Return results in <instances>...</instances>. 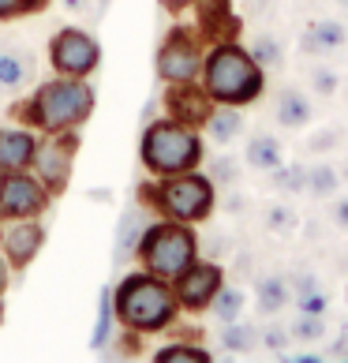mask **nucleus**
Segmentation results:
<instances>
[{"label": "nucleus", "mask_w": 348, "mask_h": 363, "mask_svg": "<svg viewBox=\"0 0 348 363\" xmlns=\"http://www.w3.org/2000/svg\"><path fill=\"white\" fill-rule=\"evenodd\" d=\"M0 318H4V289H0Z\"/></svg>", "instance_id": "nucleus-41"}, {"label": "nucleus", "mask_w": 348, "mask_h": 363, "mask_svg": "<svg viewBox=\"0 0 348 363\" xmlns=\"http://www.w3.org/2000/svg\"><path fill=\"white\" fill-rule=\"evenodd\" d=\"M262 345L270 348V352H281V348L288 345V330L285 326H266L262 330Z\"/></svg>", "instance_id": "nucleus-36"}, {"label": "nucleus", "mask_w": 348, "mask_h": 363, "mask_svg": "<svg viewBox=\"0 0 348 363\" xmlns=\"http://www.w3.org/2000/svg\"><path fill=\"white\" fill-rule=\"evenodd\" d=\"M266 221H270V228H274V233H288V228L296 225V213H292V210H285V206H274L270 213H266Z\"/></svg>", "instance_id": "nucleus-33"}, {"label": "nucleus", "mask_w": 348, "mask_h": 363, "mask_svg": "<svg viewBox=\"0 0 348 363\" xmlns=\"http://www.w3.org/2000/svg\"><path fill=\"white\" fill-rule=\"evenodd\" d=\"M259 341V333L251 326H240V322H225V333H221V345L229 348V352H247L251 345Z\"/></svg>", "instance_id": "nucleus-26"}, {"label": "nucleus", "mask_w": 348, "mask_h": 363, "mask_svg": "<svg viewBox=\"0 0 348 363\" xmlns=\"http://www.w3.org/2000/svg\"><path fill=\"white\" fill-rule=\"evenodd\" d=\"M157 359H162V363H187V359L206 363L210 356L203 352V348H165V352H157Z\"/></svg>", "instance_id": "nucleus-31"}, {"label": "nucleus", "mask_w": 348, "mask_h": 363, "mask_svg": "<svg viewBox=\"0 0 348 363\" xmlns=\"http://www.w3.org/2000/svg\"><path fill=\"white\" fill-rule=\"evenodd\" d=\"M274 180H277L281 191H300V187L307 184V169L303 165H277Z\"/></svg>", "instance_id": "nucleus-29"}, {"label": "nucleus", "mask_w": 348, "mask_h": 363, "mask_svg": "<svg viewBox=\"0 0 348 363\" xmlns=\"http://www.w3.org/2000/svg\"><path fill=\"white\" fill-rule=\"evenodd\" d=\"M113 303H116V315L124 318L131 330H142V333L165 330L172 322V315H176L172 292L162 285V277H154V274H128L120 281Z\"/></svg>", "instance_id": "nucleus-2"}, {"label": "nucleus", "mask_w": 348, "mask_h": 363, "mask_svg": "<svg viewBox=\"0 0 348 363\" xmlns=\"http://www.w3.org/2000/svg\"><path fill=\"white\" fill-rule=\"evenodd\" d=\"M109 322H113V292H101V303H98V326L90 333V345L101 348L109 341Z\"/></svg>", "instance_id": "nucleus-28"}, {"label": "nucleus", "mask_w": 348, "mask_h": 363, "mask_svg": "<svg viewBox=\"0 0 348 363\" xmlns=\"http://www.w3.org/2000/svg\"><path fill=\"white\" fill-rule=\"evenodd\" d=\"M23 75H26L23 60L11 57V52H0V86H19Z\"/></svg>", "instance_id": "nucleus-30"}, {"label": "nucleus", "mask_w": 348, "mask_h": 363, "mask_svg": "<svg viewBox=\"0 0 348 363\" xmlns=\"http://www.w3.org/2000/svg\"><path fill=\"white\" fill-rule=\"evenodd\" d=\"M157 72H162V79H169V83H187V79H195L198 72V45L195 38L187 30H172L165 49L157 52Z\"/></svg>", "instance_id": "nucleus-9"}, {"label": "nucleus", "mask_w": 348, "mask_h": 363, "mask_svg": "<svg viewBox=\"0 0 348 363\" xmlns=\"http://www.w3.org/2000/svg\"><path fill=\"white\" fill-rule=\"evenodd\" d=\"M94 109V90L83 83V79H57V83H45L34 94L30 101V120L42 131H64L75 128L79 120H86Z\"/></svg>", "instance_id": "nucleus-4"}, {"label": "nucleus", "mask_w": 348, "mask_h": 363, "mask_svg": "<svg viewBox=\"0 0 348 363\" xmlns=\"http://www.w3.org/2000/svg\"><path fill=\"white\" fill-rule=\"evenodd\" d=\"M337 225L348 233V199H344V203H337Z\"/></svg>", "instance_id": "nucleus-38"}, {"label": "nucleus", "mask_w": 348, "mask_h": 363, "mask_svg": "<svg viewBox=\"0 0 348 363\" xmlns=\"http://www.w3.org/2000/svg\"><path fill=\"white\" fill-rule=\"evenodd\" d=\"M213 315H218V322H236L240 311H244V292L240 289H218V296H213Z\"/></svg>", "instance_id": "nucleus-23"}, {"label": "nucleus", "mask_w": 348, "mask_h": 363, "mask_svg": "<svg viewBox=\"0 0 348 363\" xmlns=\"http://www.w3.org/2000/svg\"><path fill=\"white\" fill-rule=\"evenodd\" d=\"M259 307H262V315H277L281 307L288 303V285L281 277H262L259 281Z\"/></svg>", "instance_id": "nucleus-20"}, {"label": "nucleus", "mask_w": 348, "mask_h": 363, "mask_svg": "<svg viewBox=\"0 0 348 363\" xmlns=\"http://www.w3.org/2000/svg\"><path fill=\"white\" fill-rule=\"evenodd\" d=\"M38 143L19 128H0V172H19L34 161Z\"/></svg>", "instance_id": "nucleus-14"}, {"label": "nucleus", "mask_w": 348, "mask_h": 363, "mask_svg": "<svg viewBox=\"0 0 348 363\" xmlns=\"http://www.w3.org/2000/svg\"><path fill=\"white\" fill-rule=\"evenodd\" d=\"M337 172H333V165H315L311 172H307V191H311V195H318V199H326V195H333V191H337Z\"/></svg>", "instance_id": "nucleus-25"}, {"label": "nucleus", "mask_w": 348, "mask_h": 363, "mask_svg": "<svg viewBox=\"0 0 348 363\" xmlns=\"http://www.w3.org/2000/svg\"><path fill=\"white\" fill-rule=\"evenodd\" d=\"M45 244V233H42V225H30V221H23V225H11L8 228V236H4V251H8V262L11 266H26L38 255V247Z\"/></svg>", "instance_id": "nucleus-15"}, {"label": "nucleus", "mask_w": 348, "mask_h": 363, "mask_svg": "<svg viewBox=\"0 0 348 363\" xmlns=\"http://www.w3.org/2000/svg\"><path fill=\"white\" fill-rule=\"evenodd\" d=\"M150 195L176 221H203L213 210V184L206 177H191V172H176L169 184L154 187Z\"/></svg>", "instance_id": "nucleus-6"}, {"label": "nucleus", "mask_w": 348, "mask_h": 363, "mask_svg": "<svg viewBox=\"0 0 348 363\" xmlns=\"http://www.w3.org/2000/svg\"><path fill=\"white\" fill-rule=\"evenodd\" d=\"M210 139L213 143H232L240 135V128H244V116L236 109H221V113H210Z\"/></svg>", "instance_id": "nucleus-21"}, {"label": "nucleus", "mask_w": 348, "mask_h": 363, "mask_svg": "<svg viewBox=\"0 0 348 363\" xmlns=\"http://www.w3.org/2000/svg\"><path fill=\"white\" fill-rule=\"evenodd\" d=\"M206 94L221 105H244L262 94V68L251 60V52L236 49L232 42H221L206 57Z\"/></svg>", "instance_id": "nucleus-1"}, {"label": "nucleus", "mask_w": 348, "mask_h": 363, "mask_svg": "<svg viewBox=\"0 0 348 363\" xmlns=\"http://www.w3.org/2000/svg\"><path fill=\"white\" fill-rule=\"evenodd\" d=\"M344 180H348V165H344Z\"/></svg>", "instance_id": "nucleus-42"}, {"label": "nucleus", "mask_w": 348, "mask_h": 363, "mask_svg": "<svg viewBox=\"0 0 348 363\" xmlns=\"http://www.w3.org/2000/svg\"><path fill=\"white\" fill-rule=\"evenodd\" d=\"M142 225H146V213H142V210H128L124 218H120V236H116V259H128V247H139Z\"/></svg>", "instance_id": "nucleus-19"}, {"label": "nucleus", "mask_w": 348, "mask_h": 363, "mask_svg": "<svg viewBox=\"0 0 348 363\" xmlns=\"http://www.w3.org/2000/svg\"><path fill=\"white\" fill-rule=\"evenodd\" d=\"M218 289H221V270H218V266H213V262H191L180 274L176 296H180L184 307L203 311V307H210L213 296H218Z\"/></svg>", "instance_id": "nucleus-10"}, {"label": "nucleus", "mask_w": 348, "mask_h": 363, "mask_svg": "<svg viewBox=\"0 0 348 363\" xmlns=\"http://www.w3.org/2000/svg\"><path fill=\"white\" fill-rule=\"evenodd\" d=\"M311 86H315L318 94H333V90H337V72L315 68V72H311Z\"/></svg>", "instance_id": "nucleus-34"}, {"label": "nucleus", "mask_w": 348, "mask_h": 363, "mask_svg": "<svg viewBox=\"0 0 348 363\" xmlns=\"http://www.w3.org/2000/svg\"><path fill=\"white\" fill-rule=\"evenodd\" d=\"M322 333H326V318L322 315L300 311L296 322H292V330H288V337H296V341H318Z\"/></svg>", "instance_id": "nucleus-24"}, {"label": "nucleus", "mask_w": 348, "mask_h": 363, "mask_svg": "<svg viewBox=\"0 0 348 363\" xmlns=\"http://www.w3.org/2000/svg\"><path fill=\"white\" fill-rule=\"evenodd\" d=\"M344 45V26L322 19V23H311L303 30V52H333Z\"/></svg>", "instance_id": "nucleus-16"}, {"label": "nucleus", "mask_w": 348, "mask_h": 363, "mask_svg": "<svg viewBox=\"0 0 348 363\" xmlns=\"http://www.w3.org/2000/svg\"><path fill=\"white\" fill-rule=\"evenodd\" d=\"M213 180L232 184L236 180V161L232 157H218V161H213Z\"/></svg>", "instance_id": "nucleus-37"}, {"label": "nucleus", "mask_w": 348, "mask_h": 363, "mask_svg": "<svg viewBox=\"0 0 348 363\" xmlns=\"http://www.w3.org/2000/svg\"><path fill=\"white\" fill-rule=\"evenodd\" d=\"M45 0H0V19H11V16H23V11H34L42 8Z\"/></svg>", "instance_id": "nucleus-32"}, {"label": "nucleus", "mask_w": 348, "mask_h": 363, "mask_svg": "<svg viewBox=\"0 0 348 363\" xmlns=\"http://www.w3.org/2000/svg\"><path fill=\"white\" fill-rule=\"evenodd\" d=\"M296 307H300V311H315V315L326 311V296L318 292V281L311 274L296 277Z\"/></svg>", "instance_id": "nucleus-22"}, {"label": "nucleus", "mask_w": 348, "mask_h": 363, "mask_svg": "<svg viewBox=\"0 0 348 363\" xmlns=\"http://www.w3.org/2000/svg\"><path fill=\"white\" fill-rule=\"evenodd\" d=\"M203 157V143H198L195 128L180 124V120H157L142 135V165L157 172V177H176L198 165Z\"/></svg>", "instance_id": "nucleus-3"}, {"label": "nucleus", "mask_w": 348, "mask_h": 363, "mask_svg": "<svg viewBox=\"0 0 348 363\" xmlns=\"http://www.w3.org/2000/svg\"><path fill=\"white\" fill-rule=\"evenodd\" d=\"M247 161L262 172H274L281 165V143L274 135H255L251 146H247Z\"/></svg>", "instance_id": "nucleus-18"}, {"label": "nucleus", "mask_w": 348, "mask_h": 363, "mask_svg": "<svg viewBox=\"0 0 348 363\" xmlns=\"http://www.w3.org/2000/svg\"><path fill=\"white\" fill-rule=\"evenodd\" d=\"M247 4H251V8H262V4H270V0H247Z\"/></svg>", "instance_id": "nucleus-40"}, {"label": "nucleus", "mask_w": 348, "mask_h": 363, "mask_svg": "<svg viewBox=\"0 0 348 363\" xmlns=\"http://www.w3.org/2000/svg\"><path fill=\"white\" fill-rule=\"evenodd\" d=\"M162 4H165L169 11H180V8H187V4H191V0H162Z\"/></svg>", "instance_id": "nucleus-39"}, {"label": "nucleus", "mask_w": 348, "mask_h": 363, "mask_svg": "<svg viewBox=\"0 0 348 363\" xmlns=\"http://www.w3.org/2000/svg\"><path fill=\"white\" fill-rule=\"evenodd\" d=\"M139 255L154 277H180L195 262V236L184 225H150L139 240Z\"/></svg>", "instance_id": "nucleus-5"}, {"label": "nucleus", "mask_w": 348, "mask_h": 363, "mask_svg": "<svg viewBox=\"0 0 348 363\" xmlns=\"http://www.w3.org/2000/svg\"><path fill=\"white\" fill-rule=\"evenodd\" d=\"M165 101H169L172 120H180V124H187V128H198V124H206V120H210V94L191 86V79L172 86Z\"/></svg>", "instance_id": "nucleus-11"}, {"label": "nucleus", "mask_w": 348, "mask_h": 363, "mask_svg": "<svg viewBox=\"0 0 348 363\" xmlns=\"http://www.w3.org/2000/svg\"><path fill=\"white\" fill-rule=\"evenodd\" d=\"M72 150H75V139H57V143H45L42 150H34L38 157V172H42V180L60 187L68 180V169H72Z\"/></svg>", "instance_id": "nucleus-12"}, {"label": "nucleus", "mask_w": 348, "mask_h": 363, "mask_svg": "<svg viewBox=\"0 0 348 363\" xmlns=\"http://www.w3.org/2000/svg\"><path fill=\"white\" fill-rule=\"evenodd\" d=\"M251 60H255L259 64V68H262V64H266V68H277V64L281 60H285V57H281V45H277V38H255V45H251Z\"/></svg>", "instance_id": "nucleus-27"}, {"label": "nucleus", "mask_w": 348, "mask_h": 363, "mask_svg": "<svg viewBox=\"0 0 348 363\" xmlns=\"http://www.w3.org/2000/svg\"><path fill=\"white\" fill-rule=\"evenodd\" d=\"M198 23H203V34L213 38V42H232L240 34V19L229 11V0H198Z\"/></svg>", "instance_id": "nucleus-13"}, {"label": "nucleus", "mask_w": 348, "mask_h": 363, "mask_svg": "<svg viewBox=\"0 0 348 363\" xmlns=\"http://www.w3.org/2000/svg\"><path fill=\"white\" fill-rule=\"evenodd\" d=\"M337 143H341V135H337V131H333V128H322V131H315V135H311V143H307V146H311L315 154H322V150H333Z\"/></svg>", "instance_id": "nucleus-35"}, {"label": "nucleus", "mask_w": 348, "mask_h": 363, "mask_svg": "<svg viewBox=\"0 0 348 363\" xmlns=\"http://www.w3.org/2000/svg\"><path fill=\"white\" fill-rule=\"evenodd\" d=\"M341 4H348V0H341Z\"/></svg>", "instance_id": "nucleus-43"}, {"label": "nucleus", "mask_w": 348, "mask_h": 363, "mask_svg": "<svg viewBox=\"0 0 348 363\" xmlns=\"http://www.w3.org/2000/svg\"><path fill=\"white\" fill-rule=\"evenodd\" d=\"M45 206V187L19 177V172H4L0 177V218H30Z\"/></svg>", "instance_id": "nucleus-8"}, {"label": "nucleus", "mask_w": 348, "mask_h": 363, "mask_svg": "<svg viewBox=\"0 0 348 363\" xmlns=\"http://www.w3.org/2000/svg\"><path fill=\"white\" fill-rule=\"evenodd\" d=\"M52 68H57L60 75H75L83 79L90 75L94 68H98L101 60V49L94 45V38L83 34V30H60L57 38H52Z\"/></svg>", "instance_id": "nucleus-7"}, {"label": "nucleus", "mask_w": 348, "mask_h": 363, "mask_svg": "<svg viewBox=\"0 0 348 363\" xmlns=\"http://www.w3.org/2000/svg\"><path fill=\"white\" fill-rule=\"evenodd\" d=\"M277 120L285 128H303L307 120H311V105H307V98L300 90H281L277 98Z\"/></svg>", "instance_id": "nucleus-17"}]
</instances>
